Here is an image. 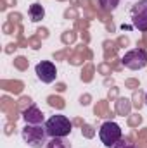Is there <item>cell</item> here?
Wrapping results in <instances>:
<instances>
[{
    "label": "cell",
    "instance_id": "ba28073f",
    "mask_svg": "<svg viewBox=\"0 0 147 148\" xmlns=\"http://www.w3.org/2000/svg\"><path fill=\"white\" fill-rule=\"evenodd\" d=\"M28 16H30V19L33 23H38V21H42L45 17V9L40 3H31L30 9H28Z\"/></svg>",
    "mask_w": 147,
    "mask_h": 148
},
{
    "label": "cell",
    "instance_id": "9c48e42d",
    "mask_svg": "<svg viewBox=\"0 0 147 148\" xmlns=\"http://www.w3.org/2000/svg\"><path fill=\"white\" fill-rule=\"evenodd\" d=\"M45 148H71V145H69V141H66L64 138H52V140L47 143Z\"/></svg>",
    "mask_w": 147,
    "mask_h": 148
},
{
    "label": "cell",
    "instance_id": "5b68a950",
    "mask_svg": "<svg viewBox=\"0 0 147 148\" xmlns=\"http://www.w3.org/2000/svg\"><path fill=\"white\" fill-rule=\"evenodd\" d=\"M132 24L139 31H147V0H139L132 10Z\"/></svg>",
    "mask_w": 147,
    "mask_h": 148
},
{
    "label": "cell",
    "instance_id": "277c9868",
    "mask_svg": "<svg viewBox=\"0 0 147 148\" xmlns=\"http://www.w3.org/2000/svg\"><path fill=\"white\" fill-rule=\"evenodd\" d=\"M121 64L126 69H132V71L144 69L147 66V52L142 50V48H133V50H130V52H126L123 55Z\"/></svg>",
    "mask_w": 147,
    "mask_h": 148
},
{
    "label": "cell",
    "instance_id": "7c38bea8",
    "mask_svg": "<svg viewBox=\"0 0 147 148\" xmlns=\"http://www.w3.org/2000/svg\"><path fill=\"white\" fill-rule=\"evenodd\" d=\"M144 102H146V105H147V93H146V98H144Z\"/></svg>",
    "mask_w": 147,
    "mask_h": 148
},
{
    "label": "cell",
    "instance_id": "7a4b0ae2",
    "mask_svg": "<svg viewBox=\"0 0 147 148\" xmlns=\"http://www.w3.org/2000/svg\"><path fill=\"white\" fill-rule=\"evenodd\" d=\"M45 127H47V133L50 138H66L73 131L71 121L62 114H55V115L49 117L45 121Z\"/></svg>",
    "mask_w": 147,
    "mask_h": 148
},
{
    "label": "cell",
    "instance_id": "8992f818",
    "mask_svg": "<svg viewBox=\"0 0 147 148\" xmlns=\"http://www.w3.org/2000/svg\"><path fill=\"white\" fill-rule=\"evenodd\" d=\"M35 73H37L38 79H40L42 83H47V84L54 83L55 77H57V69H55V66H54L52 62H49V60L38 62L37 67H35Z\"/></svg>",
    "mask_w": 147,
    "mask_h": 148
},
{
    "label": "cell",
    "instance_id": "6da1fadb",
    "mask_svg": "<svg viewBox=\"0 0 147 148\" xmlns=\"http://www.w3.org/2000/svg\"><path fill=\"white\" fill-rule=\"evenodd\" d=\"M21 136L30 148H42L49 143V133L45 124H26V127L21 131Z\"/></svg>",
    "mask_w": 147,
    "mask_h": 148
},
{
    "label": "cell",
    "instance_id": "52a82bcc",
    "mask_svg": "<svg viewBox=\"0 0 147 148\" xmlns=\"http://www.w3.org/2000/svg\"><path fill=\"white\" fill-rule=\"evenodd\" d=\"M23 119L26 121V124H43V121H45L42 110L37 105H31V107H28L23 112Z\"/></svg>",
    "mask_w": 147,
    "mask_h": 148
},
{
    "label": "cell",
    "instance_id": "30bf717a",
    "mask_svg": "<svg viewBox=\"0 0 147 148\" xmlns=\"http://www.w3.org/2000/svg\"><path fill=\"white\" fill-rule=\"evenodd\" d=\"M99 5L106 12H114L116 7L119 5V0H99Z\"/></svg>",
    "mask_w": 147,
    "mask_h": 148
},
{
    "label": "cell",
    "instance_id": "3957f363",
    "mask_svg": "<svg viewBox=\"0 0 147 148\" xmlns=\"http://www.w3.org/2000/svg\"><path fill=\"white\" fill-rule=\"evenodd\" d=\"M99 138L101 141L104 143V147L112 148L121 138H123V133H121V127L119 124H116L114 121H107L101 126L99 129Z\"/></svg>",
    "mask_w": 147,
    "mask_h": 148
},
{
    "label": "cell",
    "instance_id": "8fae6325",
    "mask_svg": "<svg viewBox=\"0 0 147 148\" xmlns=\"http://www.w3.org/2000/svg\"><path fill=\"white\" fill-rule=\"evenodd\" d=\"M112 148H137V147H135V143H133V140H132V138L123 136V138H121V140H119V141H118Z\"/></svg>",
    "mask_w": 147,
    "mask_h": 148
}]
</instances>
